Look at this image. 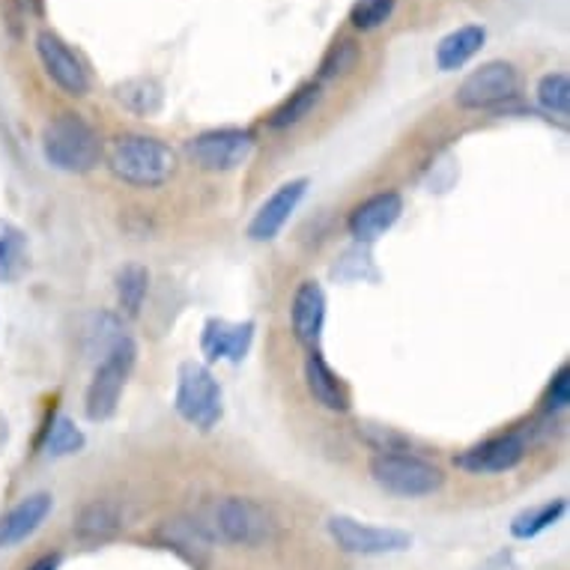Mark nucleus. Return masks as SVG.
Instances as JSON below:
<instances>
[{
    "mask_svg": "<svg viewBox=\"0 0 570 570\" xmlns=\"http://www.w3.org/2000/svg\"><path fill=\"white\" fill-rule=\"evenodd\" d=\"M85 433H81L76 421L69 419V415H55V419L48 421L39 449L46 451L48 458H72V454L85 449Z\"/></svg>",
    "mask_w": 570,
    "mask_h": 570,
    "instance_id": "nucleus-24",
    "label": "nucleus"
},
{
    "mask_svg": "<svg viewBox=\"0 0 570 570\" xmlns=\"http://www.w3.org/2000/svg\"><path fill=\"white\" fill-rule=\"evenodd\" d=\"M525 460V440L517 431L499 433L490 440L478 442L472 449L460 451L454 458V466L469 472V475H502L511 472Z\"/></svg>",
    "mask_w": 570,
    "mask_h": 570,
    "instance_id": "nucleus-11",
    "label": "nucleus"
},
{
    "mask_svg": "<svg viewBox=\"0 0 570 570\" xmlns=\"http://www.w3.org/2000/svg\"><path fill=\"white\" fill-rule=\"evenodd\" d=\"M19 3L28 12H33V16H42V12H46V3H42V0H19Z\"/></svg>",
    "mask_w": 570,
    "mask_h": 570,
    "instance_id": "nucleus-33",
    "label": "nucleus"
},
{
    "mask_svg": "<svg viewBox=\"0 0 570 570\" xmlns=\"http://www.w3.org/2000/svg\"><path fill=\"white\" fill-rule=\"evenodd\" d=\"M122 525H126V517H122V508L117 502H111V499H94V502H87L78 511L72 532H76L81 543L96 547V543L114 541L122 532Z\"/></svg>",
    "mask_w": 570,
    "mask_h": 570,
    "instance_id": "nucleus-19",
    "label": "nucleus"
},
{
    "mask_svg": "<svg viewBox=\"0 0 570 570\" xmlns=\"http://www.w3.org/2000/svg\"><path fill=\"white\" fill-rule=\"evenodd\" d=\"M326 326V291L320 287V281H302L291 302V328L293 337L302 346L314 350Z\"/></svg>",
    "mask_w": 570,
    "mask_h": 570,
    "instance_id": "nucleus-15",
    "label": "nucleus"
},
{
    "mask_svg": "<svg viewBox=\"0 0 570 570\" xmlns=\"http://www.w3.org/2000/svg\"><path fill=\"white\" fill-rule=\"evenodd\" d=\"M371 478L376 487L397 499H421V495L440 493L445 487V472L436 463L410 454V451H392V454H374L371 458Z\"/></svg>",
    "mask_w": 570,
    "mask_h": 570,
    "instance_id": "nucleus-5",
    "label": "nucleus"
},
{
    "mask_svg": "<svg viewBox=\"0 0 570 570\" xmlns=\"http://www.w3.org/2000/svg\"><path fill=\"white\" fill-rule=\"evenodd\" d=\"M138 362V346L129 335H122L120 341H114L105 350V358L94 371V380L87 385L85 394V412L90 421H108L114 419V412L120 406L122 389L129 383L131 371Z\"/></svg>",
    "mask_w": 570,
    "mask_h": 570,
    "instance_id": "nucleus-4",
    "label": "nucleus"
},
{
    "mask_svg": "<svg viewBox=\"0 0 570 570\" xmlns=\"http://www.w3.org/2000/svg\"><path fill=\"white\" fill-rule=\"evenodd\" d=\"M484 42L487 30L481 24H463V28L451 30L449 37H442L440 46H436V66L442 72H458L484 48Z\"/></svg>",
    "mask_w": 570,
    "mask_h": 570,
    "instance_id": "nucleus-20",
    "label": "nucleus"
},
{
    "mask_svg": "<svg viewBox=\"0 0 570 570\" xmlns=\"http://www.w3.org/2000/svg\"><path fill=\"white\" fill-rule=\"evenodd\" d=\"M42 156L60 174H94L102 165L105 147L99 131L81 117V114L63 111L42 129Z\"/></svg>",
    "mask_w": 570,
    "mask_h": 570,
    "instance_id": "nucleus-3",
    "label": "nucleus"
},
{
    "mask_svg": "<svg viewBox=\"0 0 570 570\" xmlns=\"http://www.w3.org/2000/svg\"><path fill=\"white\" fill-rule=\"evenodd\" d=\"M570 403V367L561 365L552 380L547 383V392H543V410L547 412H564Z\"/></svg>",
    "mask_w": 570,
    "mask_h": 570,
    "instance_id": "nucleus-30",
    "label": "nucleus"
},
{
    "mask_svg": "<svg viewBox=\"0 0 570 570\" xmlns=\"http://www.w3.org/2000/svg\"><path fill=\"white\" fill-rule=\"evenodd\" d=\"M195 520L204 525V532L209 534L213 543L218 541L230 543V547H245V550H257V547H266V543L278 538V517L252 495L216 499Z\"/></svg>",
    "mask_w": 570,
    "mask_h": 570,
    "instance_id": "nucleus-1",
    "label": "nucleus"
},
{
    "mask_svg": "<svg viewBox=\"0 0 570 570\" xmlns=\"http://www.w3.org/2000/svg\"><path fill=\"white\" fill-rule=\"evenodd\" d=\"M365 433V442L376 454H392V451H410L406 449V440L401 433L389 431V428H362Z\"/></svg>",
    "mask_w": 570,
    "mask_h": 570,
    "instance_id": "nucleus-31",
    "label": "nucleus"
},
{
    "mask_svg": "<svg viewBox=\"0 0 570 570\" xmlns=\"http://www.w3.org/2000/svg\"><path fill=\"white\" fill-rule=\"evenodd\" d=\"M33 46H37V57L42 69H46V76L66 96L81 99V96L90 94V69H87V63L81 60L76 48L69 46L60 33H55V30H39Z\"/></svg>",
    "mask_w": 570,
    "mask_h": 570,
    "instance_id": "nucleus-10",
    "label": "nucleus"
},
{
    "mask_svg": "<svg viewBox=\"0 0 570 570\" xmlns=\"http://www.w3.org/2000/svg\"><path fill=\"white\" fill-rule=\"evenodd\" d=\"M51 508H55V499L48 493L24 495L19 505H12L7 514L0 517V550H10V547L28 541L30 534L46 523Z\"/></svg>",
    "mask_w": 570,
    "mask_h": 570,
    "instance_id": "nucleus-18",
    "label": "nucleus"
},
{
    "mask_svg": "<svg viewBox=\"0 0 570 570\" xmlns=\"http://www.w3.org/2000/svg\"><path fill=\"white\" fill-rule=\"evenodd\" d=\"M397 10V0H355L350 10V24L362 33L380 30Z\"/></svg>",
    "mask_w": 570,
    "mask_h": 570,
    "instance_id": "nucleus-29",
    "label": "nucleus"
},
{
    "mask_svg": "<svg viewBox=\"0 0 570 570\" xmlns=\"http://www.w3.org/2000/svg\"><path fill=\"white\" fill-rule=\"evenodd\" d=\"M305 385H308V394L314 397V403H320L323 410L346 412L353 406L350 389H346L344 380L337 376V371L328 365L326 355L320 353L317 346L305 355Z\"/></svg>",
    "mask_w": 570,
    "mask_h": 570,
    "instance_id": "nucleus-17",
    "label": "nucleus"
},
{
    "mask_svg": "<svg viewBox=\"0 0 570 570\" xmlns=\"http://www.w3.org/2000/svg\"><path fill=\"white\" fill-rule=\"evenodd\" d=\"M254 344V323H230V320L209 317L200 332V353L206 362H243Z\"/></svg>",
    "mask_w": 570,
    "mask_h": 570,
    "instance_id": "nucleus-14",
    "label": "nucleus"
},
{
    "mask_svg": "<svg viewBox=\"0 0 570 570\" xmlns=\"http://www.w3.org/2000/svg\"><path fill=\"white\" fill-rule=\"evenodd\" d=\"M326 532L337 550L350 552V556H392V552H406L412 547V534L403 529L362 523L346 514L328 517Z\"/></svg>",
    "mask_w": 570,
    "mask_h": 570,
    "instance_id": "nucleus-9",
    "label": "nucleus"
},
{
    "mask_svg": "<svg viewBox=\"0 0 570 570\" xmlns=\"http://www.w3.org/2000/svg\"><path fill=\"white\" fill-rule=\"evenodd\" d=\"M538 105H541L543 111L550 114V117H559L564 120L570 114V78L568 72H550V76H543L538 81Z\"/></svg>",
    "mask_w": 570,
    "mask_h": 570,
    "instance_id": "nucleus-28",
    "label": "nucleus"
},
{
    "mask_svg": "<svg viewBox=\"0 0 570 570\" xmlns=\"http://www.w3.org/2000/svg\"><path fill=\"white\" fill-rule=\"evenodd\" d=\"M28 236L10 222H0V281H19L28 269Z\"/></svg>",
    "mask_w": 570,
    "mask_h": 570,
    "instance_id": "nucleus-25",
    "label": "nucleus"
},
{
    "mask_svg": "<svg viewBox=\"0 0 570 570\" xmlns=\"http://www.w3.org/2000/svg\"><path fill=\"white\" fill-rule=\"evenodd\" d=\"M308 191V179H291V183H284L272 191L261 206H257V213L248 222V239L254 243H272L275 236L284 230V225L291 222L293 213L299 209L302 197Z\"/></svg>",
    "mask_w": 570,
    "mask_h": 570,
    "instance_id": "nucleus-12",
    "label": "nucleus"
},
{
    "mask_svg": "<svg viewBox=\"0 0 570 570\" xmlns=\"http://www.w3.org/2000/svg\"><path fill=\"white\" fill-rule=\"evenodd\" d=\"M102 161L114 179L131 188H161L177 177L179 170L174 147L150 135H135V131L117 135L108 144Z\"/></svg>",
    "mask_w": 570,
    "mask_h": 570,
    "instance_id": "nucleus-2",
    "label": "nucleus"
},
{
    "mask_svg": "<svg viewBox=\"0 0 570 570\" xmlns=\"http://www.w3.org/2000/svg\"><path fill=\"white\" fill-rule=\"evenodd\" d=\"M114 287H117V305H120L122 317H140V308L147 302V293H150V272L140 263H126L117 278H114Z\"/></svg>",
    "mask_w": 570,
    "mask_h": 570,
    "instance_id": "nucleus-22",
    "label": "nucleus"
},
{
    "mask_svg": "<svg viewBox=\"0 0 570 570\" xmlns=\"http://www.w3.org/2000/svg\"><path fill=\"white\" fill-rule=\"evenodd\" d=\"M114 99L126 108V111L138 114V117H150V114L161 111L165 105V90L159 81L153 78H129L122 85L114 87Z\"/></svg>",
    "mask_w": 570,
    "mask_h": 570,
    "instance_id": "nucleus-23",
    "label": "nucleus"
},
{
    "mask_svg": "<svg viewBox=\"0 0 570 570\" xmlns=\"http://www.w3.org/2000/svg\"><path fill=\"white\" fill-rule=\"evenodd\" d=\"M520 99V72L508 60L481 63L475 72L463 78L454 94V102L463 111H502Z\"/></svg>",
    "mask_w": 570,
    "mask_h": 570,
    "instance_id": "nucleus-7",
    "label": "nucleus"
},
{
    "mask_svg": "<svg viewBox=\"0 0 570 570\" xmlns=\"http://www.w3.org/2000/svg\"><path fill=\"white\" fill-rule=\"evenodd\" d=\"M174 410L186 424L197 431H213L222 421V385L213 371L200 362H183L177 371V394H174Z\"/></svg>",
    "mask_w": 570,
    "mask_h": 570,
    "instance_id": "nucleus-6",
    "label": "nucleus"
},
{
    "mask_svg": "<svg viewBox=\"0 0 570 570\" xmlns=\"http://www.w3.org/2000/svg\"><path fill=\"white\" fill-rule=\"evenodd\" d=\"M358 46H355L353 39H337L328 46V51L320 60L317 69V85H326V81H337V78H344L346 72H353L355 63H358Z\"/></svg>",
    "mask_w": 570,
    "mask_h": 570,
    "instance_id": "nucleus-27",
    "label": "nucleus"
},
{
    "mask_svg": "<svg viewBox=\"0 0 570 570\" xmlns=\"http://www.w3.org/2000/svg\"><path fill=\"white\" fill-rule=\"evenodd\" d=\"M564 511H568V502H564V499H552V502L529 508V511L514 517L511 534H514L517 541H532V538H538V534L559 523L561 517H564Z\"/></svg>",
    "mask_w": 570,
    "mask_h": 570,
    "instance_id": "nucleus-26",
    "label": "nucleus"
},
{
    "mask_svg": "<svg viewBox=\"0 0 570 570\" xmlns=\"http://www.w3.org/2000/svg\"><path fill=\"white\" fill-rule=\"evenodd\" d=\"M254 147H257L254 131L225 126V129L200 131L197 138L188 140V159L206 174H227L243 168L252 159Z\"/></svg>",
    "mask_w": 570,
    "mask_h": 570,
    "instance_id": "nucleus-8",
    "label": "nucleus"
},
{
    "mask_svg": "<svg viewBox=\"0 0 570 570\" xmlns=\"http://www.w3.org/2000/svg\"><path fill=\"white\" fill-rule=\"evenodd\" d=\"M57 568H60V556H57V552H51V556H42V559L33 561L28 570H57Z\"/></svg>",
    "mask_w": 570,
    "mask_h": 570,
    "instance_id": "nucleus-32",
    "label": "nucleus"
},
{
    "mask_svg": "<svg viewBox=\"0 0 570 570\" xmlns=\"http://www.w3.org/2000/svg\"><path fill=\"white\" fill-rule=\"evenodd\" d=\"M320 102H323V85H317V81H305V85L296 87V90L269 114L266 126L275 131L293 129V126H299L302 120H308L311 114L320 108Z\"/></svg>",
    "mask_w": 570,
    "mask_h": 570,
    "instance_id": "nucleus-21",
    "label": "nucleus"
},
{
    "mask_svg": "<svg viewBox=\"0 0 570 570\" xmlns=\"http://www.w3.org/2000/svg\"><path fill=\"white\" fill-rule=\"evenodd\" d=\"M156 543L165 550H174L179 559H186L195 568H206L209 552H213V541L204 532V525L197 523L195 517H170L156 529Z\"/></svg>",
    "mask_w": 570,
    "mask_h": 570,
    "instance_id": "nucleus-16",
    "label": "nucleus"
},
{
    "mask_svg": "<svg viewBox=\"0 0 570 570\" xmlns=\"http://www.w3.org/2000/svg\"><path fill=\"white\" fill-rule=\"evenodd\" d=\"M403 216V197L397 191H380L371 195L367 200L355 206L350 218H346V230L355 243L371 245L380 236H385L397 225V218Z\"/></svg>",
    "mask_w": 570,
    "mask_h": 570,
    "instance_id": "nucleus-13",
    "label": "nucleus"
}]
</instances>
